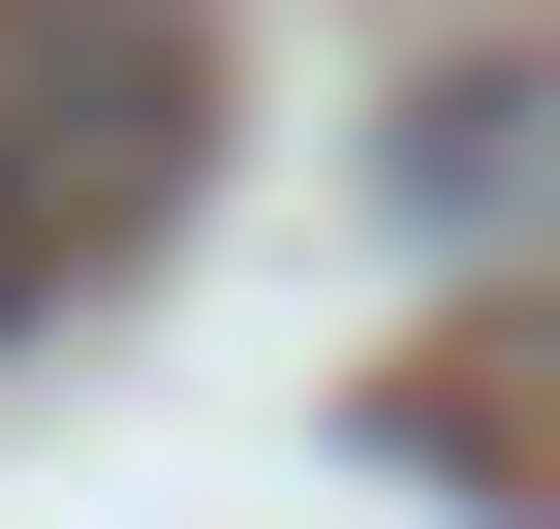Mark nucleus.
<instances>
[{
	"label": "nucleus",
	"mask_w": 560,
	"mask_h": 529,
	"mask_svg": "<svg viewBox=\"0 0 560 529\" xmlns=\"http://www.w3.org/2000/svg\"><path fill=\"white\" fill-rule=\"evenodd\" d=\"M405 187H436V219H529V187H560V94H529V62H467V94L405 125Z\"/></svg>",
	"instance_id": "nucleus-1"
},
{
	"label": "nucleus",
	"mask_w": 560,
	"mask_h": 529,
	"mask_svg": "<svg viewBox=\"0 0 560 529\" xmlns=\"http://www.w3.org/2000/svg\"><path fill=\"white\" fill-rule=\"evenodd\" d=\"M0 281H32V156H0Z\"/></svg>",
	"instance_id": "nucleus-2"
}]
</instances>
